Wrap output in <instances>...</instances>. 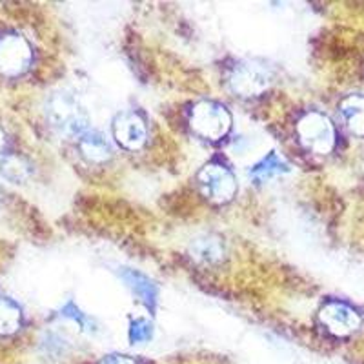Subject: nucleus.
Masks as SVG:
<instances>
[{
    "mask_svg": "<svg viewBox=\"0 0 364 364\" xmlns=\"http://www.w3.org/2000/svg\"><path fill=\"white\" fill-rule=\"evenodd\" d=\"M190 126L195 133H199L204 139L219 141L226 136L232 128V115L223 104L215 100H203L195 104L191 109Z\"/></svg>",
    "mask_w": 364,
    "mask_h": 364,
    "instance_id": "f257e3e1",
    "label": "nucleus"
},
{
    "mask_svg": "<svg viewBox=\"0 0 364 364\" xmlns=\"http://www.w3.org/2000/svg\"><path fill=\"white\" fill-rule=\"evenodd\" d=\"M297 135L302 146L314 154H330L336 146V128L326 115L317 112L306 113L299 120Z\"/></svg>",
    "mask_w": 364,
    "mask_h": 364,
    "instance_id": "f03ea898",
    "label": "nucleus"
},
{
    "mask_svg": "<svg viewBox=\"0 0 364 364\" xmlns=\"http://www.w3.org/2000/svg\"><path fill=\"white\" fill-rule=\"evenodd\" d=\"M50 115L53 124L66 135H79L86 133L90 119L84 108L71 95H57L50 104Z\"/></svg>",
    "mask_w": 364,
    "mask_h": 364,
    "instance_id": "7ed1b4c3",
    "label": "nucleus"
},
{
    "mask_svg": "<svg viewBox=\"0 0 364 364\" xmlns=\"http://www.w3.org/2000/svg\"><path fill=\"white\" fill-rule=\"evenodd\" d=\"M199 184L204 193L217 203H228L237 191V181L232 170L220 162H210L200 170Z\"/></svg>",
    "mask_w": 364,
    "mask_h": 364,
    "instance_id": "20e7f679",
    "label": "nucleus"
},
{
    "mask_svg": "<svg viewBox=\"0 0 364 364\" xmlns=\"http://www.w3.org/2000/svg\"><path fill=\"white\" fill-rule=\"evenodd\" d=\"M33 51L21 35H6L0 38V73L8 77L22 75L31 64Z\"/></svg>",
    "mask_w": 364,
    "mask_h": 364,
    "instance_id": "39448f33",
    "label": "nucleus"
},
{
    "mask_svg": "<svg viewBox=\"0 0 364 364\" xmlns=\"http://www.w3.org/2000/svg\"><path fill=\"white\" fill-rule=\"evenodd\" d=\"M269 80H272V75H269L268 68L255 63L239 64V66L233 68L232 77H230V84H232L233 91L245 97L262 93L268 87Z\"/></svg>",
    "mask_w": 364,
    "mask_h": 364,
    "instance_id": "423d86ee",
    "label": "nucleus"
},
{
    "mask_svg": "<svg viewBox=\"0 0 364 364\" xmlns=\"http://www.w3.org/2000/svg\"><path fill=\"white\" fill-rule=\"evenodd\" d=\"M321 323L333 333V336H350L360 326V315L344 302H328L321 308L318 314Z\"/></svg>",
    "mask_w": 364,
    "mask_h": 364,
    "instance_id": "0eeeda50",
    "label": "nucleus"
},
{
    "mask_svg": "<svg viewBox=\"0 0 364 364\" xmlns=\"http://www.w3.org/2000/svg\"><path fill=\"white\" fill-rule=\"evenodd\" d=\"M113 135L117 142L126 149H139L146 142L144 120L135 113H122L115 119Z\"/></svg>",
    "mask_w": 364,
    "mask_h": 364,
    "instance_id": "6e6552de",
    "label": "nucleus"
},
{
    "mask_svg": "<svg viewBox=\"0 0 364 364\" xmlns=\"http://www.w3.org/2000/svg\"><path fill=\"white\" fill-rule=\"evenodd\" d=\"M119 275L120 279L126 282V286H128L129 290H132V294L135 295V297H139V301H141L146 308H149V310L154 311L159 301V286L155 284L148 275L136 272V269L122 268Z\"/></svg>",
    "mask_w": 364,
    "mask_h": 364,
    "instance_id": "1a4fd4ad",
    "label": "nucleus"
},
{
    "mask_svg": "<svg viewBox=\"0 0 364 364\" xmlns=\"http://www.w3.org/2000/svg\"><path fill=\"white\" fill-rule=\"evenodd\" d=\"M80 154L90 162H106L112 159V146L97 132H86L79 141Z\"/></svg>",
    "mask_w": 364,
    "mask_h": 364,
    "instance_id": "9d476101",
    "label": "nucleus"
},
{
    "mask_svg": "<svg viewBox=\"0 0 364 364\" xmlns=\"http://www.w3.org/2000/svg\"><path fill=\"white\" fill-rule=\"evenodd\" d=\"M341 115L348 129L357 136H364V97L352 95L341 102Z\"/></svg>",
    "mask_w": 364,
    "mask_h": 364,
    "instance_id": "9b49d317",
    "label": "nucleus"
},
{
    "mask_svg": "<svg viewBox=\"0 0 364 364\" xmlns=\"http://www.w3.org/2000/svg\"><path fill=\"white\" fill-rule=\"evenodd\" d=\"M290 166L286 164L275 151H269L266 157H262L257 164L252 166L250 170V177L257 182H268L269 178L277 177V175L288 173Z\"/></svg>",
    "mask_w": 364,
    "mask_h": 364,
    "instance_id": "f8f14e48",
    "label": "nucleus"
},
{
    "mask_svg": "<svg viewBox=\"0 0 364 364\" xmlns=\"http://www.w3.org/2000/svg\"><path fill=\"white\" fill-rule=\"evenodd\" d=\"M22 326V310L13 299L0 297V337L13 336Z\"/></svg>",
    "mask_w": 364,
    "mask_h": 364,
    "instance_id": "ddd939ff",
    "label": "nucleus"
},
{
    "mask_svg": "<svg viewBox=\"0 0 364 364\" xmlns=\"http://www.w3.org/2000/svg\"><path fill=\"white\" fill-rule=\"evenodd\" d=\"M0 173L11 182H24L29 177V164L18 155H4L0 159Z\"/></svg>",
    "mask_w": 364,
    "mask_h": 364,
    "instance_id": "4468645a",
    "label": "nucleus"
},
{
    "mask_svg": "<svg viewBox=\"0 0 364 364\" xmlns=\"http://www.w3.org/2000/svg\"><path fill=\"white\" fill-rule=\"evenodd\" d=\"M193 255L203 262H215L223 257V245L217 239L211 237H204V239H197L191 246Z\"/></svg>",
    "mask_w": 364,
    "mask_h": 364,
    "instance_id": "2eb2a0df",
    "label": "nucleus"
},
{
    "mask_svg": "<svg viewBox=\"0 0 364 364\" xmlns=\"http://www.w3.org/2000/svg\"><path fill=\"white\" fill-rule=\"evenodd\" d=\"M151 337H154V324L149 323L148 318L139 317V318H133L132 323H129L128 339L132 344L149 343Z\"/></svg>",
    "mask_w": 364,
    "mask_h": 364,
    "instance_id": "dca6fc26",
    "label": "nucleus"
},
{
    "mask_svg": "<svg viewBox=\"0 0 364 364\" xmlns=\"http://www.w3.org/2000/svg\"><path fill=\"white\" fill-rule=\"evenodd\" d=\"M60 315L66 318H71L77 326L80 328L82 331H87V333H93L95 331V323H93V318L87 317L86 314H84L82 310H80L75 302H68V304H64L63 308H60Z\"/></svg>",
    "mask_w": 364,
    "mask_h": 364,
    "instance_id": "f3484780",
    "label": "nucleus"
},
{
    "mask_svg": "<svg viewBox=\"0 0 364 364\" xmlns=\"http://www.w3.org/2000/svg\"><path fill=\"white\" fill-rule=\"evenodd\" d=\"M99 364H142L141 360H136L135 357L122 355V353H112V355L102 357Z\"/></svg>",
    "mask_w": 364,
    "mask_h": 364,
    "instance_id": "a211bd4d",
    "label": "nucleus"
},
{
    "mask_svg": "<svg viewBox=\"0 0 364 364\" xmlns=\"http://www.w3.org/2000/svg\"><path fill=\"white\" fill-rule=\"evenodd\" d=\"M4 133H2V129H0V151H2V148H4Z\"/></svg>",
    "mask_w": 364,
    "mask_h": 364,
    "instance_id": "6ab92c4d",
    "label": "nucleus"
},
{
    "mask_svg": "<svg viewBox=\"0 0 364 364\" xmlns=\"http://www.w3.org/2000/svg\"><path fill=\"white\" fill-rule=\"evenodd\" d=\"M2 204H4V191L0 188V208H2Z\"/></svg>",
    "mask_w": 364,
    "mask_h": 364,
    "instance_id": "aec40b11",
    "label": "nucleus"
}]
</instances>
